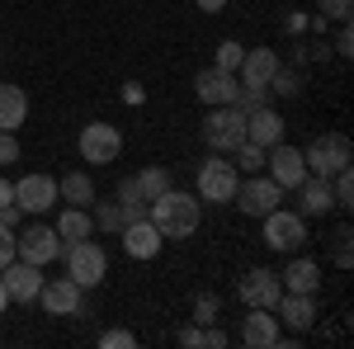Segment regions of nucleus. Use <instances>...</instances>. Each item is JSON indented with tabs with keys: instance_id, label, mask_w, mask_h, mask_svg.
<instances>
[{
	"instance_id": "1",
	"label": "nucleus",
	"mask_w": 354,
	"mask_h": 349,
	"mask_svg": "<svg viewBox=\"0 0 354 349\" xmlns=\"http://www.w3.org/2000/svg\"><path fill=\"white\" fill-rule=\"evenodd\" d=\"M147 217L156 222V232H161L165 241H185V236L198 232V222H203V203H198V194L165 189L161 198L147 203Z\"/></svg>"
},
{
	"instance_id": "2",
	"label": "nucleus",
	"mask_w": 354,
	"mask_h": 349,
	"mask_svg": "<svg viewBox=\"0 0 354 349\" xmlns=\"http://www.w3.org/2000/svg\"><path fill=\"white\" fill-rule=\"evenodd\" d=\"M203 142H208V151H218V156L236 151L245 142V113L236 104L208 109V113H203Z\"/></svg>"
},
{
	"instance_id": "3",
	"label": "nucleus",
	"mask_w": 354,
	"mask_h": 349,
	"mask_svg": "<svg viewBox=\"0 0 354 349\" xmlns=\"http://www.w3.org/2000/svg\"><path fill=\"white\" fill-rule=\"evenodd\" d=\"M241 185V170L227 161V156H208V161L198 165V180H194V194H198V203H232V194Z\"/></svg>"
},
{
	"instance_id": "4",
	"label": "nucleus",
	"mask_w": 354,
	"mask_h": 349,
	"mask_svg": "<svg viewBox=\"0 0 354 349\" xmlns=\"http://www.w3.org/2000/svg\"><path fill=\"white\" fill-rule=\"evenodd\" d=\"M302 161H307V175L330 180L335 170L354 165V147H350V137H345V133H322V137H312V147L302 151Z\"/></svg>"
},
{
	"instance_id": "5",
	"label": "nucleus",
	"mask_w": 354,
	"mask_h": 349,
	"mask_svg": "<svg viewBox=\"0 0 354 349\" xmlns=\"http://www.w3.org/2000/svg\"><path fill=\"white\" fill-rule=\"evenodd\" d=\"M62 255H66V274L81 283L85 293L104 283V274H109V255H104V245H100V241H90V236H85V241H71Z\"/></svg>"
},
{
	"instance_id": "6",
	"label": "nucleus",
	"mask_w": 354,
	"mask_h": 349,
	"mask_svg": "<svg viewBox=\"0 0 354 349\" xmlns=\"http://www.w3.org/2000/svg\"><path fill=\"white\" fill-rule=\"evenodd\" d=\"M260 222H265V245L279 250V255H293V250L307 245V217L298 208H274Z\"/></svg>"
},
{
	"instance_id": "7",
	"label": "nucleus",
	"mask_w": 354,
	"mask_h": 349,
	"mask_svg": "<svg viewBox=\"0 0 354 349\" xmlns=\"http://www.w3.org/2000/svg\"><path fill=\"white\" fill-rule=\"evenodd\" d=\"M62 250H66V241L57 236V227H48V222H33L24 232H15V255L28 260V265H38V269L62 260Z\"/></svg>"
},
{
	"instance_id": "8",
	"label": "nucleus",
	"mask_w": 354,
	"mask_h": 349,
	"mask_svg": "<svg viewBox=\"0 0 354 349\" xmlns=\"http://www.w3.org/2000/svg\"><path fill=\"white\" fill-rule=\"evenodd\" d=\"M232 203H236V208H241L245 217H265V213H274V208L283 203V189L274 185L265 170H260V175H245L241 185H236Z\"/></svg>"
},
{
	"instance_id": "9",
	"label": "nucleus",
	"mask_w": 354,
	"mask_h": 349,
	"mask_svg": "<svg viewBox=\"0 0 354 349\" xmlns=\"http://www.w3.org/2000/svg\"><path fill=\"white\" fill-rule=\"evenodd\" d=\"M76 147H81L85 165H113L123 156V133H118L113 123H85Z\"/></svg>"
},
{
	"instance_id": "10",
	"label": "nucleus",
	"mask_w": 354,
	"mask_h": 349,
	"mask_svg": "<svg viewBox=\"0 0 354 349\" xmlns=\"http://www.w3.org/2000/svg\"><path fill=\"white\" fill-rule=\"evenodd\" d=\"M265 175H270V180L283 189V194H293V189L307 180V161H302L298 147H288V142H274L270 151H265Z\"/></svg>"
},
{
	"instance_id": "11",
	"label": "nucleus",
	"mask_w": 354,
	"mask_h": 349,
	"mask_svg": "<svg viewBox=\"0 0 354 349\" xmlns=\"http://www.w3.org/2000/svg\"><path fill=\"white\" fill-rule=\"evenodd\" d=\"M15 203L24 208V213H53L57 208V175H43V170H33L24 180H15Z\"/></svg>"
},
{
	"instance_id": "12",
	"label": "nucleus",
	"mask_w": 354,
	"mask_h": 349,
	"mask_svg": "<svg viewBox=\"0 0 354 349\" xmlns=\"http://www.w3.org/2000/svg\"><path fill=\"white\" fill-rule=\"evenodd\" d=\"M38 302H43V312L48 317H76L85 302V288L66 274V279H43V293H38Z\"/></svg>"
},
{
	"instance_id": "13",
	"label": "nucleus",
	"mask_w": 354,
	"mask_h": 349,
	"mask_svg": "<svg viewBox=\"0 0 354 349\" xmlns=\"http://www.w3.org/2000/svg\"><path fill=\"white\" fill-rule=\"evenodd\" d=\"M0 283H5V293H10V302H38V293H43V269L28 265V260H10V265L0 269Z\"/></svg>"
},
{
	"instance_id": "14",
	"label": "nucleus",
	"mask_w": 354,
	"mask_h": 349,
	"mask_svg": "<svg viewBox=\"0 0 354 349\" xmlns=\"http://www.w3.org/2000/svg\"><path fill=\"white\" fill-rule=\"evenodd\" d=\"M236 297H241L245 307H270L283 297V283H279V274L274 269H245L241 283H236Z\"/></svg>"
},
{
	"instance_id": "15",
	"label": "nucleus",
	"mask_w": 354,
	"mask_h": 349,
	"mask_svg": "<svg viewBox=\"0 0 354 349\" xmlns=\"http://www.w3.org/2000/svg\"><path fill=\"white\" fill-rule=\"evenodd\" d=\"M279 335H283V326H279V317H274L270 307H245V317H241V345L274 349V345H279Z\"/></svg>"
},
{
	"instance_id": "16",
	"label": "nucleus",
	"mask_w": 354,
	"mask_h": 349,
	"mask_svg": "<svg viewBox=\"0 0 354 349\" xmlns=\"http://www.w3.org/2000/svg\"><path fill=\"white\" fill-rule=\"evenodd\" d=\"M118 236H123L128 260H156V255H161V245H165V236L156 232V222H151V217H133Z\"/></svg>"
},
{
	"instance_id": "17",
	"label": "nucleus",
	"mask_w": 354,
	"mask_h": 349,
	"mask_svg": "<svg viewBox=\"0 0 354 349\" xmlns=\"http://www.w3.org/2000/svg\"><path fill=\"white\" fill-rule=\"evenodd\" d=\"M236 90H241V81H236L232 71H218V66H203V71L194 76V95L203 100V109L232 104V100H236Z\"/></svg>"
},
{
	"instance_id": "18",
	"label": "nucleus",
	"mask_w": 354,
	"mask_h": 349,
	"mask_svg": "<svg viewBox=\"0 0 354 349\" xmlns=\"http://www.w3.org/2000/svg\"><path fill=\"white\" fill-rule=\"evenodd\" d=\"M274 317H279V326H288L293 335H302V330L317 326V297L312 293H283L274 302Z\"/></svg>"
},
{
	"instance_id": "19",
	"label": "nucleus",
	"mask_w": 354,
	"mask_h": 349,
	"mask_svg": "<svg viewBox=\"0 0 354 349\" xmlns=\"http://www.w3.org/2000/svg\"><path fill=\"white\" fill-rule=\"evenodd\" d=\"M279 283H283V293H322V265L312 260V255H298L293 250V260H288V269L279 274Z\"/></svg>"
},
{
	"instance_id": "20",
	"label": "nucleus",
	"mask_w": 354,
	"mask_h": 349,
	"mask_svg": "<svg viewBox=\"0 0 354 349\" xmlns=\"http://www.w3.org/2000/svg\"><path fill=\"white\" fill-rule=\"evenodd\" d=\"M245 142L250 147H265V151H270L274 142H283V113H274L270 104L250 109L245 113Z\"/></svg>"
},
{
	"instance_id": "21",
	"label": "nucleus",
	"mask_w": 354,
	"mask_h": 349,
	"mask_svg": "<svg viewBox=\"0 0 354 349\" xmlns=\"http://www.w3.org/2000/svg\"><path fill=\"white\" fill-rule=\"evenodd\" d=\"M293 194H298V213L302 217H326L330 208H335V203H330V180H322V175H307Z\"/></svg>"
},
{
	"instance_id": "22",
	"label": "nucleus",
	"mask_w": 354,
	"mask_h": 349,
	"mask_svg": "<svg viewBox=\"0 0 354 349\" xmlns=\"http://www.w3.org/2000/svg\"><path fill=\"white\" fill-rule=\"evenodd\" d=\"M283 62H279V53L274 48H245L241 66H236V81H255V85H270V76L279 71Z\"/></svg>"
},
{
	"instance_id": "23",
	"label": "nucleus",
	"mask_w": 354,
	"mask_h": 349,
	"mask_svg": "<svg viewBox=\"0 0 354 349\" xmlns=\"http://www.w3.org/2000/svg\"><path fill=\"white\" fill-rule=\"evenodd\" d=\"M100 194H95V180L85 175V170H66L62 180H57V203H66V208H90Z\"/></svg>"
},
{
	"instance_id": "24",
	"label": "nucleus",
	"mask_w": 354,
	"mask_h": 349,
	"mask_svg": "<svg viewBox=\"0 0 354 349\" xmlns=\"http://www.w3.org/2000/svg\"><path fill=\"white\" fill-rule=\"evenodd\" d=\"M28 118V95L19 85H0V133H19Z\"/></svg>"
},
{
	"instance_id": "25",
	"label": "nucleus",
	"mask_w": 354,
	"mask_h": 349,
	"mask_svg": "<svg viewBox=\"0 0 354 349\" xmlns=\"http://www.w3.org/2000/svg\"><path fill=\"white\" fill-rule=\"evenodd\" d=\"M53 227H57V236H62L66 245L95 236V217H90V208H62V217H57Z\"/></svg>"
},
{
	"instance_id": "26",
	"label": "nucleus",
	"mask_w": 354,
	"mask_h": 349,
	"mask_svg": "<svg viewBox=\"0 0 354 349\" xmlns=\"http://www.w3.org/2000/svg\"><path fill=\"white\" fill-rule=\"evenodd\" d=\"M133 180H137V189H142V198H147V203H151V198H161L165 189H175V180H170V170H165V165H147V170H137Z\"/></svg>"
},
{
	"instance_id": "27",
	"label": "nucleus",
	"mask_w": 354,
	"mask_h": 349,
	"mask_svg": "<svg viewBox=\"0 0 354 349\" xmlns=\"http://www.w3.org/2000/svg\"><path fill=\"white\" fill-rule=\"evenodd\" d=\"M90 217H95V227H100V232H113V236L128 227V213H123L113 198H95V203H90Z\"/></svg>"
},
{
	"instance_id": "28",
	"label": "nucleus",
	"mask_w": 354,
	"mask_h": 349,
	"mask_svg": "<svg viewBox=\"0 0 354 349\" xmlns=\"http://www.w3.org/2000/svg\"><path fill=\"white\" fill-rule=\"evenodd\" d=\"M113 203L128 213V222H133V217H147V198H142V189H137L133 175H128V180H118V189H113Z\"/></svg>"
},
{
	"instance_id": "29",
	"label": "nucleus",
	"mask_w": 354,
	"mask_h": 349,
	"mask_svg": "<svg viewBox=\"0 0 354 349\" xmlns=\"http://www.w3.org/2000/svg\"><path fill=\"white\" fill-rule=\"evenodd\" d=\"M330 203H335L340 213H350V208H354V170H350V165L330 175Z\"/></svg>"
},
{
	"instance_id": "30",
	"label": "nucleus",
	"mask_w": 354,
	"mask_h": 349,
	"mask_svg": "<svg viewBox=\"0 0 354 349\" xmlns=\"http://www.w3.org/2000/svg\"><path fill=\"white\" fill-rule=\"evenodd\" d=\"M241 57H245V48L236 43V38H222V43H218V53H213V66H218V71H232V76H236Z\"/></svg>"
},
{
	"instance_id": "31",
	"label": "nucleus",
	"mask_w": 354,
	"mask_h": 349,
	"mask_svg": "<svg viewBox=\"0 0 354 349\" xmlns=\"http://www.w3.org/2000/svg\"><path fill=\"white\" fill-rule=\"evenodd\" d=\"M232 104L241 109V113H250V109L270 104V85H255V81H241V90H236V100Z\"/></svg>"
},
{
	"instance_id": "32",
	"label": "nucleus",
	"mask_w": 354,
	"mask_h": 349,
	"mask_svg": "<svg viewBox=\"0 0 354 349\" xmlns=\"http://www.w3.org/2000/svg\"><path fill=\"white\" fill-rule=\"evenodd\" d=\"M236 170H241V175H260V170H265V147H250V142H241V147H236Z\"/></svg>"
},
{
	"instance_id": "33",
	"label": "nucleus",
	"mask_w": 354,
	"mask_h": 349,
	"mask_svg": "<svg viewBox=\"0 0 354 349\" xmlns=\"http://www.w3.org/2000/svg\"><path fill=\"white\" fill-rule=\"evenodd\" d=\"M270 95H283V100L302 95V76H298V71H288V66H279V71L270 76Z\"/></svg>"
},
{
	"instance_id": "34",
	"label": "nucleus",
	"mask_w": 354,
	"mask_h": 349,
	"mask_svg": "<svg viewBox=\"0 0 354 349\" xmlns=\"http://www.w3.org/2000/svg\"><path fill=\"white\" fill-rule=\"evenodd\" d=\"M350 241H354V232H350V227H335V236H330V260H335L340 269H350V265H354Z\"/></svg>"
},
{
	"instance_id": "35",
	"label": "nucleus",
	"mask_w": 354,
	"mask_h": 349,
	"mask_svg": "<svg viewBox=\"0 0 354 349\" xmlns=\"http://www.w3.org/2000/svg\"><path fill=\"white\" fill-rule=\"evenodd\" d=\"M317 15H322L326 24H345L354 15V0H317Z\"/></svg>"
},
{
	"instance_id": "36",
	"label": "nucleus",
	"mask_w": 354,
	"mask_h": 349,
	"mask_svg": "<svg viewBox=\"0 0 354 349\" xmlns=\"http://www.w3.org/2000/svg\"><path fill=\"white\" fill-rule=\"evenodd\" d=\"M218 312H222V302L213 293H203L198 302H194V326H213V321H218Z\"/></svg>"
},
{
	"instance_id": "37",
	"label": "nucleus",
	"mask_w": 354,
	"mask_h": 349,
	"mask_svg": "<svg viewBox=\"0 0 354 349\" xmlns=\"http://www.w3.org/2000/svg\"><path fill=\"white\" fill-rule=\"evenodd\" d=\"M100 345H104V349H133L137 335H133V330H123V326H113V330H104V335H100Z\"/></svg>"
},
{
	"instance_id": "38",
	"label": "nucleus",
	"mask_w": 354,
	"mask_h": 349,
	"mask_svg": "<svg viewBox=\"0 0 354 349\" xmlns=\"http://www.w3.org/2000/svg\"><path fill=\"white\" fill-rule=\"evenodd\" d=\"M335 57H345V62L354 57V28H350V19H345L340 33H335Z\"/></svg>"
},
{
	"instance_id": "39",
	"label": "nucleus",
	"mask_w": 354,
	"mask_h": 349,
	"mask_svg": "<svg viewBox=\"0 0 354 349\" xmlns=\"http://www.w3.org/2000/svg\"><path fill=\"white\" fill-rule=\"evenodd\" d=\"M15 161H19V137L0 133V165H15Z\"/></svg>"
},
{
	"instance_id": "40",
	"label": "nucleus",
	"mask_w": 354,
	"mask_h": 349,
	"mask_svg": "<svg viewBox=\"0 0 354 349\" xmlns=\"http://www.w3.org/2000/svg\"><path fill=\"white\" fill-rule=\"evenodd\" d=\"M10 260H15V232H10V227L0 222V269L10 265Z\"/></svg>"
},
{
	"instance_id": "41",
	"label": "nucleus",
	"mask_w": 354,
	"mask_h": 349,
	"mask_svg": "<svg viewBox=\"0 0 354 349\" xmlns=\"http://www.w3.org/2000/svg\"><path fill=\"white\" fill-rule=\"evenodd\" d=\"M175 340H180L185 349H198V345H203V326H180V335H175Z\"/></svg>"
},
{
	"instance_id": "42",
	"label": "nucleus",
	"mask_w": 354,
	"mask_h": 349,
	"mask_svg": "<svg viewBox=\"0 0 354 349\" xmlns=\"http://www.w3.org/2000/svg\"><path fill=\"white\" fill-rule=\"evenodd\" d=\"M19 217H24V208H19V203H5V208H0V222H5L10 232H19Z\"/></svg>"
},
{
	"instance_id": "43",
	"label": "nucleus",
	"mask_w": 354,
	"mask_h": 349,
	"mask_svg": "<svg viewBox=\"0 0 354 349\" xmlns=\"http://www.w3.org/2000/svg\"><path fill=\"white\" fill-rule=\"evenodd\" d=\"M203 345H208V349H222V345H227V330H218V321L203 326Z\"/></svg>"
},
{
	"instance_id": "44",
	"label": "nucleus",
	"mask_w": 354,
	"mask_h": 349,
	"mask_svg": "<svg viewBox=\"0 0 354 349\" xmlns=\"http://www.w3.org/2000/svg\"><path fill=\"white\" fill-rule=\"evenodd\" d=\"M142 100H147V90H142V81H128V85H123V104H142Z\"/></svg>"
},
{
	"instance_id": "45",
	"label": "nucleus",
	"mask_w": 354,
	"mask_h": 349,
	"mask_svg": "<svg viewBox=\"0 0 354 349\" xmlns=\"http://www.w3.org/2000/svg\"><path fill=\"white\" fill-rule=\"evenodd\" d=\"M5 203H15V180L0 175V208H5Z\"/></svg>"
},
{
	"instance_id": "46",
	"label": "nucleus",
	"mask_w": 354,
	"mask_h": 349,
	"mask_svg": "<svg viewBox=\"0 0 354 349\" xmlns=\"http://www.w3.org/2000/svg\"><path fill=\"white\" fill-rule=\"evenodd\" d=\"M194 5H198L203 15H218V10H222V5H227V0H194Z\"/></svg>"
},
{
	"instance_id": "47",
	"label": "nucleus",
	"mask_w": 354,
	"mask_h": 349,
	"mask_svg": "<svg viewBox=\"0 0 354 349\" xmlns=\"http://www.w3.org/2000/svg\"><path fill=\"white\" fill-rule=\"evenodd\" d=\"M5 307H10V293H5V283H0V312H5Z\"/></svg>"
}]
</instances>
